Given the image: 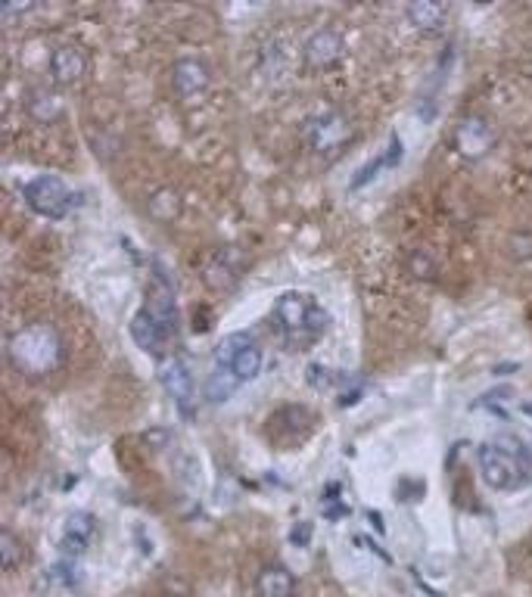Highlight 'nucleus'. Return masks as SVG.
<instances>
[{"instance_id": "obj_24", "label": "nucleus", "mask_w": 532, "mask_h": 597, "mask_svg": "<svg viewBox=\"0 0 532 597\" xmlns=\"http://www.w3.org/2000/svg\"><path fill=\"white\" fill-rule=\"evenodd\" d=\"M508 252L514 262H526L532 259V231H517L508 243Z\"/></svg>"}, {"instance_id": "obj_17", "label": "nucleus", "mask_w": 532, "mask_h": 597, "mask_svg": "<svg viewBox=\"0 0 532 597\" xmlns=\"http://www.w3.org/2000/svg\"><path fill=\"white\" fill-rule=\"evenodd\" d=\"M296 576L287 563H265L252 579V591L256 597H296Z\"/></svg>"}, {"instance_id": "obj_12", "label": "nucleus", "mask_w": 532, "mask_h": 597, "mask_svg": "<svg viewBox=\"0 0 532 597\" xmlns=\"http://www.w3.org/2000/svg\"><path fill=\"white\" fill-rule=\"evenodd\" d=\"M97 538H100V520L91 514V510H75V514H69V520L63 523L60 551L66 557H81L97 545Z\"/></svg>"}, {"instance_id": "obj_22", "label": "nucleus", "mask_w": 532, "mask_h": 597, "mask_svg": "<svg viewBox=\"0 0 532 597\" xmlns=\"http://www.w3.org/2000/svg\"><path fill=\"white\" fill-rule=\"evenodd\" d=\"M25 560V542L13 532V529H4L0 532V563H4V570H16Z\"/></svg>"}, {"instance_id": "obj_3", "label": "nucleus", "mask_w": 532, "mask_h": 597, "mask_svg": "<svg viewBox=\"0 0 532 597\" xmlns=\"http://www.w3.org/2000/svg\"><path fill=\"white\" fill-rule=\"evenodd\" d=\"M480 476L495 492H520L532 482V448L511 433H501L476 448Z\"/></svg>"}, {"instance_id": "obj_15", "label": "nucleus", "mask_w": 532, "mask_h": 597, "mask_svg": "<svg viewBox=\"0 0 532 597\" xmlns=\"http://www.w3.org/2000/svg\"><path fill=\"white\" fill-rule=\"evenodd\" d=\"M455 147L464 159H483L495 147V128L483 116H467L455 128Z\"/></svg>"}, {"instance_id": "obj_6", "label": "nucleus", "mask_w": 532, "mask_h": 597, "mask_svg": "<svg viewBox=\"0 0 532 597\" xmlns=\"http://www.w3.org/2000/svg\"><path fill=\"white\" fill-rule=\"evenodd\" d=\"M215 364L228 367V371L240 383H249V380H256L262 374L265 355H262L259 343L249 333H231V336H224L221 343H218Z\"/></svg>"}, {"instance_id": "obj_20", "label": "nucleus", "mask_w": 532, "mask_h": 597, "mask_svg": "<svg viewBox=\"0 0 532 597\" xmlns=\"http://www.w3.org/2000/svg\"><path fill=\"white\" fill-rule=\"evenodd\" d=\"M405 13H408L411 25L427 28V32H436V28H442V22H445L448 7L433 4V0H417V4H408V10H405Z\"/></svg>"}, {"instance_id": "obj_4", "label": "nucleus", "mask_w": 532, "mask_h": 597, "mask_svg": "<svg viewBox=\"0 0 532 597\" xmlns=\"http://www.w3.org/2000/svg\"><path fill=\"white\" fill-rule=\"evenodd\" d=\"M7 358L25 377H47L63 364L66 343L53 324H25L10 336Z\"/></svg>"}, {"instance_id": "obj_18", "label": "nucleus", "mask_w": 532, "mask_h": 597, "mask_svg": "<svg viewBox=\"0 0 532 597\" xmlns=\"http://www.w3.org/2000/svg\"><path fill=\"white\" fill-rule=\"evenodd\" d=\"M402 156H405L402 137H399V134H392V137H389V147H386V150H380L371 162H364V165L358 168L355 178L349 181V190H361L364 184H371L374 178H380L383 172H389V168H396V165L402 162Z\"/></svg>"}, {"instance_id": "obj_25", "label": "nucleus", "mask_w": 532, "mask_h": 597, "mask_svg": "<svg viewBox=\"0 0 532 597\" xmlns=\"http://www.w3.org/2000/svg\"><path fill=\"white\" fill-rule=\"evenodd\" d=\"M290 542L293 545H308V542H312V523H308V520H302V523H296L293 526V532H290Z\"/></svg>"}, {"instance_id": "obj_21", "label": "nucleus", "mask_w": 532, "mask_h": 597, "mask_svg": "<svg viewBox=\"0 0 532 597\" xmlns=\"http://www.w3.org/2000/svg\"><path fill=\"white\" fill-rule=\"evenodd\" d=\"M47 579H50V585L66 588V591H75V588H81V582H84L81 566L75 563V557H66V560H60V563H53L50 570H47Z\"/></svg>"}, {"instance_id": "obj_5", "label": "nucleus", "mask_w": 532, "mask_h": 597, "mask_svg": "<svg viewBox=\"0 0 532 597\" xmlns=\"http://www.w3.org/2000/svg\"><path fill=\"white\" fill-rule=\"evenodd\" d=\"M22 199L28 203V209L44 218H66L78 206V196L56 175H38L22 184Z\"/></svg>"}, {"instance_id": "obj_14", "label": "nucleus", "mask_w": 532, "mask_h": 597, "mask_svg": "<svg viewBox=\"0 0 532 597\" xmlns=\"http://www.w3.org/2000/svg\"><path fill=\"white\" fill-rule=\"evenodd\" d=\"M271 439L284 442V445H296L302 439H308V433L315 430V414L302 408V405H284L280 411L271 414Z\"/></svg>"}, {"instance_id": "obj_2", "label": "nucleus", "mask_w": 532, "mask_h": 597, "mask_svg": "<svg viewBox=\"0 0 532 597\" xmlns=\"http://www.w3.org/2000/svg\"><path fill=\"white\" fill-rule=\"evenodd\" d=\"M330 327V315L312 293L287 290L271 305V330L287 352H305L318 346Z\"/></svg>"}, {"instance_id": "obj_1", "label": "nucleus", "mask_w": 532, "mask_h": 597, "mask_svg": "<svg viewBox=\"0 0 532 597\" xmlns=\"http://www.w3.org/2000/svg\"><path fill=\"white\" fill-rule=\"evenodd\" d=\"M131 339L137 349H144L153 358L175 355L178 343V308H175V287L165 271L156 274L153 287L131 318Z\"/></svg>"}, {"instance_id": "obj_23", "label": "nucleus", "mask_w": 532, "mask_h": 597, "mask_svg": "<svg viewBox=\"0 0 532 597\" xmlns=\"http://www.w3.org/2000/svg\"><path fill=\"white\" fill-rule=\"evenodd\" d=\"M308 383H312L315 389L327 392V389H340L343 383H352L349 374L343 371H333V367H324V364H308Z\"/></svg>"}, {"instance_id": "obj_16", "label": "nucleus", "mask_w": 532, "mask_h": 597, "mask_svg": "<svg viewBox=\"0 0 532 597\" xmlns=\"http://www.w3.org/2000/svg\"><path fill=\"white\" fill-rule=\"evenodd\" d=\"M25 112L38 125H53L66 116V100L53 84H35V88L25 91Z\"/></svg>"}, {"instance_id": "obj_8", "label": "nucleus", "mask_w": 532, "mask_h": 597, "mask_svg": "<svg viewBox=\"0 0 532 597\" xmlns=\"http://www.w3.org/2000/svg\"><path fill=\"white\" fill-rule=\"evenodd\" d=\"M159 383L168 392V398L175 402L178 414H184V417L196 414V402H200V398H196V380H193L184 358H178V355L162 358L159 361Z\"/></svg>"}, {"instance_id": "obj_7", "label": "nucleus", "mask_w": 532, "mask_h": 597, "mask_svg": "<svg viewBox=\"0 0 532 597\" xmlns=\"http://www.w3.org/2000/svg\"><path fill=\"white\" fill-rule=\"evenodd\" d=\"M349 134H352V125L340 109L312 112V116L302 122V140L315 153H333L336 147L346 144Z\"/></svg>"}, {"instance_id": "obj_11", "label": "nucleus", "mask_w": 532, "mask_h": 597, "mask_svg": "<svg viewBox=\"0 0 532 597\" xmlns=\"http://www.w3.org/2000/svg\"><path fill=\"white\" fill-rule=\"evenodd\" d=\"M172 91L178 100L184 103H193V100H200L206 91H209V84H212V75H209V66L203 60H196V56H181V60L172 63Z\"/></svg>"}, {"instance_id": "obj_10", "label": "nucleus", "mask_w": 532, "mask_h": 597, "mask_svg": "<svg viewBox=\"0 0 532 597\" xmlns=\"http://www.w3.org/2000/svg\"><path fill=\"white\" fill-rule=\"evenodd\" d=\"M47 66H50L53 84H60V88H72V84H81L84 78H88L91 56H88V50L78 47V44H60V47H53Z\"/></svg>"}, {"instance_id": "obj_9", "label": "nucleus", "mask_w": 532, "mask_h": 597, "mask_svg": "<svg viewBox=\"0 0 532 597\" xmlns=\"http://www.w3.org/2000/svg\"><path fill=\"white\" fill-rule=\"evenodd\" d=\"M343 53H346V41L330 25L315 28V32L302 41V63L308 69H330L333 63L343 60Z\"/></svg>"}, {"instance_id": "obj_19", "label": "nucleus", "mask_w": 532, "mask_h": 597, "mask_svg": "<svg viewBox=\"0 0 532 597\" xmlns=\"http://www.w3.org/2000/svg\"><path fill=\"white\" fill-rule=\"evenodd\" d=\"M243 383L228 371V367H221V364H215V371L206 377V383H203V392H206V398L212 405H221V402H228V398L240 389Z\"/></svg>"}, {"instance_id": "obj_13", "label": "nucleus", "mask_w": 532, "mask_h": 597, "mask_svg": "<svg viewBox=\"0 0 532 597\" xmlns=\"http://www.w3.org/2000/svg\"><path fill=\"white\" fill-rule=\"evenodd\" d=\"M243 268H246V259L237 246H218L203 265V280L212 290H231L243 277Z\"/></svg>"}]
</instances>
